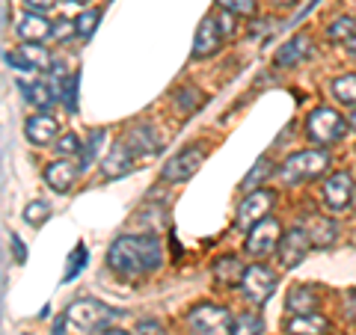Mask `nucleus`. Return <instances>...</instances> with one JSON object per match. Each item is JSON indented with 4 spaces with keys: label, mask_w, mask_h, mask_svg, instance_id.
Wrapping results in <instances>:
<instances>
[{
    "label": "nucleus",
    "mask_w": 356,
    "mask_h": 335,
    "mask_svg": "<svg viewBox=\"0 0 356 335\" xmlns=\"http://www.w3.org/2000/svg\"><path fill=\"white\" fill-rule=\"evenodd\" d=\"M163 264V243L158 234H122L110 243L107 267L119 279H140Z\"/></svg>",
    "instance_id": "1"
},
{
    "label": "nucleus",
    "mask_w": 356,
    "mask_h": 335,
    "mask_svg": "<svg viewBox=\"0 0 356 335\" xmlns=\"http://www.w3.org/2000/svg\"><path fill=\"white\" fill-rule=\"evenodd\" d=\"M330 172V154L324 149H306L288 154L285 163L280 166L282 184H303V181H318L321 175Z\"/></svg>",
    "instance_id": "2"
},
{
    "label": "nucleus",
    "mask_w": 356,
    "mask_h": 335,
    "mask_svg": "<svg viewBox=\"0 0 356 335\" xmlns=\"http://www.w3.org/2000/svg\"><path fill=\"white\" fill-rule=\"evenodd\" d=\"M348 122H344V116L339 113L336 107H315L306 119V137L312 142H318L321 149L327 146H336L339 140H344V133H348Z\"/></svg>",
    "instance_id": "3"
},
{
    "label": "nucleus",
    "mask_w": 356,
    "mask_h": 335,
    "mask_svg": "<svg viewBox=\"0 0 356 335\" xmlns=\"http://www.w3.org/2000/svg\"><path fill=\"white\" fill-rule=\"evenodd\" d=\"M232 311L217 303H199L187 311V329L191 335H232Z\"/></svg>",
    "instance_id": "4"
},
{
    "label": "nucleus",
    "mask_w": 356,
    "mask_h": 335,
    "mask_svg": "<svg viewBox=\"0 0 356 335\" xmlns=\"http://www.w3.org/2000/svg\"><path fill=\"white\" fill-rule=\"evenodd\" d=\"M113 315H116V311L110 309L107 303H102V300H92V297L74 300V303L63 311V318H65V323H69L72 332H92L98 327H104V323Z\"/></svg>",
    "instance_id": "5"
},
{
    "label": "nucleus",
    "mask_w": 356,
    "mask_h": 335,
    "mask_svg": "<svg viewBox=\"0 0 356 335\" xmlns=\"http://www.w3.org/2000/svg\"><path fill=\"white\" fill-rule=\"evenodd\" d=\"M273 205H276V193L267 190V187H259V190H252V193H243L241 205L235 211V226L241 231H250L252 226H259L261 220L270 217Z\"/></svg>",
    "instance_id": "6"
},
{
    "label": "nucleus",
    "mask_w": 356,
    "mask_h": 335,
    "mask_svg": "<svg viewBox=\"0 0 356 335\" xmlns=\"http://www.w3.org/2000/svg\"><path fill=\"white\" fill-rule=\"evenodd\" d=\"M276 282H280V279H276V273L270 270V267L252 264V267H247V273H243L238 288H241V294L250 306H264L267 300L273 297Z\"/></svg>",
    "instance_id": "7"
},
{
    "label": "nucleus",
    "mask_w": 356,
    "mask_h": 335,
    "mask_svg": "<svg viewBox=\"0 0 356 335\" xmlns=\"http://www.w3.org/2000/svg\"><path fill=\"white\" fill-rule=\"evenodd\" d=\"M282 226L276 217H267L261 220L259 226H252L247 231V240H243V250H247V255H252V259H264V255H270L273 250H280L282 243Z\"/></svg>",
    "instance_id": "8"
},
{
    "label": "nucleus",
    "mask_w": 356,
    "mask_h": 335,
    "mask_svg": "<svg viewBox=\"0 0 356 335\" xmlns=\"http://www.w3.org/2000/svg\"><path fill=\"white\" fill-rule=\"evenodd\" d=\"M208 152L202 146H187L175 154V158L166 161V166L161 170V178L170 184H181V181H191V178L199 172V166L205 163Z\"/></svg>",
    "instance_id": "9"
},
{
    "label": "nucleus",
    "mask_w": 356,
    "mask_h": 335,
    "mask_svg": "<svg viewBox=\"0 0 356 335\" xmlns=\"http://www.w3.org/2000/svg\"><path fill=\"white\" fill-rule=\"evenodd\" d=\"M315 250L312 247V238H309V231L306 226L300 222V226H291L285 234H282V243H280V264L285 267V270H294V267H300L306 261V255Z\"/></svg>",
    "instance_id": "10"
},
{
    "label": "nucleus",
    "mask_w": 356,
    "mask_h": 335,
    "mask_svg": "<svg viewBox=\"0 0 356 335\" xmlns=\"http://www.w3.org/2000/svg\"><path fill=\"white\" fill-rule=\"evenodd\" d=\"M321 199H324L327 208H332V211H348L353 205V199H356V181H353V175L344 172V170L327 175L324 187H321Z\"/></svg>",
    "instance_id": "11"
},
{
    "label": "nucleus",
    "mask_w": 356,
    "mask_h": 335,
    "mask_svg": "<svg viewBox=\"0 0 356 335\" xmlns=\"http://www.w3.org/2000/svg\"><path fill=\"white\" fill-rule=\"evenodd\" d=\"M220 44H222L220 21H217L214 15H205L202 24H199V30H196L191 57H193V60H211V57H214V54L220 51Z\"/></svg>",
    "instance_id": "12"
},
{
    "label": "nucleus",
    "mask_w": 356,
    "mask_h": 335,
    "mask_svg": "<svg viewBox=\"0 0 356 335\" xmlns=\"http://www.w3.org/2000/svg\"><path fill=\"white\" fill-rule=\"evenodd\" d=\"M57 133H60V119L57 116H51L48 110H42V113L36 116H30L24 122V137L33 142V146H54V140H57Z\"/></svg>",
    "instance_id": "13"
},
{
    "label": "nucleus",
    "mask_w": 356,
    "mask_h": 335,
    "mask_svg": "<svg viewBox=\"0 0 356 335\" xmlns=\"http://www.w3.org/2000/svg\"><path fill=\"white\" fill-rule=\"evenodd\" d=\"M77 172H81V163H72L69 158H57L54 163L44 166V184L57 190V193H72Z\"/></svg>",
    "instance_id": "14"
},
{
    "label": "nucleus",
    "mask_w": 356,
    "mask_h": 335,
    "mask_svg": "<svg viewBox=\"0 0 356 335\" xmlns=\"http://www.w3.org/2000/svg\"><path fill=\"white\" fill-rule=\"evenodd\" d=\"M309 54H312V39L306 36V33H297V36H291L280 51L273 54V65L276 69H297Z\"/></svg>",
    "instance_id": "15"
},
{
    "label": "nucleus",
    "mask_w": 356,
    "mask_h": 335,
    "mask_svg": "<svg viewBox=\"0 0 356 335\" xmlns=\"http://www.w3.org/2000/svg\"><path fill=\"white\" fill-rule=\"evenodd\" d=\"M134 161H137V154H134V152L125 146V140H122V142H116V146H113V152H110L107 158H104L102 175L107 178V181H116V178L128 175V172L134 170Z\"/></svg>",
    "instance_id": "16"
},
{
    "label": "nucleus",
    "mask_w": 356,
    "mask_h": 335,
    "mask_svg": "<svg viewBox=\"0 0 356 335\" xmlns=\"http://www.w3.org/2000/svg\"><path fill=\"white\" fill-rule=\"evenodd\" d=\"M285 332L288 335H330L332 323L321 315V311H312V315H291L285 320Z\"/></svg>",
    "instance_id": "17"
},
{
    "label": "nucleus",
    "mask_w": 356,
    "mask_h": 335,
    "mask_svg": "<svg viewBox=\"0 0 356 335\" xmlns=\"http://www.w3.org/2000/svg\"><path fill=\"white\" fill-rule=\"evenodd\" d=\"M321 306V291L315 285H294L285 297V309L291 315H312Z\"/></svg>",
    "instance_id": "18"
},
{
    "label": "nucleus",
    "mask_w": 356,
    "mask_h": 335,
    "mask_svg": "<svg viewBox=\"0 0 356 335\" xmlns=\"http://www.w3.org/2000/svg\"><path fill=\"white\" fill-rule=\"evenodd\" d=\"M303 226H306L309 238H312V247H315V250H330V247H336V240H339V226H336V220H330V217H309Z\"/></svg>",
    "instance_id": "19"
},
{
    "label": "nucleus",
    "mask_w": 356,
    "mask_h": 335,
    "mask_svg": "<svg viewBox=\"0 0 356 335\" xmlns=\"http://www.w3.org/2000/svg\"><path fill=\"white\" fill-rule=\"evenodd\" d=\"M125 146L137 154V158H146V154H154L161 149V142H158V131H154L149 122H143V125L137 128H131L128 131V137H125Z\"/></svg>",
    "instance_id": "20"
},
{
    "label": "nucleus",
    "mask_w": 356,
    "mask_h": 335,
    "mask_svg": "<svg viewBox=\"0 0 356 335\" xmlns=\"http://www.w3.org/2000/svg\"><path fill=\"white\" fill-rule=\"evenodd\" d=\"M214 282L220 288H235L241 285L243 273H247V267H243V261L238 259V255H220V259L214 261Z\"/></svg>",
    "instance_id": "21"
},
{
    "label": "nucleus",
    "mask_w": 356,
    "mask_h": 335,
    "mask_svg": "<svg viewBox=\"0 0 356 335\" xmlns=\"http://www.w3.org/2000/svg\"><path fill=\"white\" fill-rule=\"evenodd\" d=\"M18 36L24 42H44L54 36V21H48L42 13H27L24 18L18 21Z\"/></svg>",
    "instance_id": "22"
},
{
    "label": "nucleus",
    "mask_w": 356,
    "mask_h": 335,
    "mask_svg": "<svg viewBox=\"0 0 356 335\" xmlns=\"http://www.w3.org/2000/svg\"><path fill=\"white\" fill-rule=\"evenodd\" d=\"M18 89L24 92L27 101L36 107V110H51L54 101H57V89H54V83H48L44 77H39V81H33V83H24V81H18Z\"/></svg>",
    "instance_id": "23"
},
{
    "label": "nucleus",
    "mask_w": 356,
    "mask_h": 335,
    "mask_svg": "<svg viewBox=\"0 0 356 335\" xmlns=\"http://www.w3.org/2000/svg\"><path fill=\"white\" fill-rule=\"evenodd\" d=\"M332 98L341 104V107H356V74H339V77H332Z\"/></svg>",
    "instance_id": "24"
},
{
    "label": "nucleus",
    "mask_w": 356,
    "mask_h": 335,
    "mask_svg": "<svg viewBox=\"0 0 356 335\" xmlns=\"http://www.w3.org/2000/svg\"><path fill=\"white\" fill-rule=\"evenodd\" d=\"M104 140H107V133H104L102 128H95V131L83 140V152H81V161H77V163H81V172H86L89 166H92V161L98 158V154H102Z\"/></svg>",
    "instance_id": "25"
},
{
    "label": "nucleus",
    "mask_w": 356,
    "mask_h": 335,
    "mask_svg": "<svg viewBox=\"0 0 356 335\" xmlns=\"http://www.w3.org/2000/svg\"><path fill=\"white\" fill-rule=\"evenodd\" d=\"M353 36H356V18H350V15L336 18V21H332V24L327 27V42L348 44Z\"/></svg>",
    "instance_id": "26"
},
{
    "label": "nucleus",
    "mask_w": 356,
    "mask_h": 335,
    "mask_svg": "<svg viewBox=\"0 0 356 335\" xmlns=\"http://www.w3.org/2000/svg\"><path fill=\"white\" fill-rule=\"evenodd\" d=\"M264 332V320L259 311H243L232 323V335H261Z\"/></svg>",
    "instance_id": "27"
},
{
    "label": "nucleus",
    "mask_w": 356,
    "mask_h": 335,
    "mask_svg": "<svg viewBox=\"0 0 356 335\" xmlns=\"http://www.w3.org/2000/svg\"><path fill=\"white\" fill-rule=\"evenodd\" d=\"M273 172V163H270V158H259V163L252 166V172L243 178L241 181V190L243 193H252V190H259L261 184H264V178Z\"/></svg>",
    "instance_id": "28"
},
{
    "label": "nucleus",
    "mask_w": 356,
    "mask_h": 335,
    "mask_svg": "<svg viewBox=\"0 0 356 335\" xmlns=\"http://www.w3.org/2000/svg\"><path fill=\"white\" fill-rule=\"evenodd\" d=\"M21 54H24V57L30 60V65H33V69H36V72H44V69H51V54L48 51H44V48H39V44L36 42H24V48H18Z\"/></svg>",
    "instance_id": "29"
},
{
    "label": "nucleus",
    "mask_w": 356,
    "mask_h": 335,
    "mask_svg": "<svg viewBox=\"0 0 356 335\" xmlns=\"http://www.w3.org/2000/svg\"><path fill=\"white\" fill-rule=\"evenodd\" d=\"M77 86H81V74L72 72V74L63 81V89H60V101L65 104V110H69V113H77Z\"/></svg>",
    "instance_id": "30"
},
{
    "label": "nucleus",
    "mask_w": 356,
    "mask_h": 335,
    "mask_svg": "<svg viewBox=\"0 0 356 335\" xmlns=\"http://www.w3.org/2000/svg\"><path fill=\"white\" fill-rule=\"evenodd\" d=\"M48 220H51V205L42 202V199H36V202H30V205L24 208V222H27V226L39 229V226H44Z\"/></svg>",
    "instance_id": "31"
},
{
    "label": "nucleus",
    "mask_w": 356,
    "mask_h": 335,
    "mask_svg": "<svg viewBox=\"0 0 356 335\" xmlns=\"http://www.w3.org/2000/svg\"><path fill=\"white\" fill-rule=\"evenodd\" d=\"M172 95H175V104L181 107L184 113H193V110L202 104V92H199L196 86H178Z\"/></svg>",
    "instance_id": "32"
},
{
    "label": "nucleus",
    "mask_w": 356,
    "mask_h": 335,
    "mask_svg": "<svg viewBox=\"0 0 356 335\" xmlns=\"http://www.w3.org/2000/svg\"><path fill=\"white\" fill-rule=\"evenodd\" d=\"M86 259H89V250L83 247V243H77V247L72 250V255H69V264H65V273H63L65 282H72V279L83 270V267H86Z\"/></svg>",
    "instance_id": "33"
},
{
    "label": "nucleus",
    "mask_w": 356,
    "mask_h": 335,
    "mask_svg": "<svg viewBox=\"0 0 356 335\" xmlns=\"http://www.w3.org/2000/svg\"><path fill=\"white\" fill-rule=\"evenodd\" d=\"M98 21H102V13H98V9H83V13L77 15V21H74V24H77V36L89 39L98 30Z\"/></svg>",
    "instance_id": "34"
},
{
    "label": "nucleus",
    "mask_w": 356,
    "mask_h": 335,
    "mask_svg": "<svg viewBox=\"0 0 356 335\" xmlns=\"http://www.w3.org/2000/svg\"><path fill=\"white\" fill-rule=\"evenodd\" d=\"M54 146H57L60 158H72V154H81V152H83V142H81V137H77V133H63L60 142H54Z\"/></svg>",
    "instance_id": "35"
},
{
    "label": "nucleus",
    "mask_w": 356,
    "mask_h": 335,
    "mask_svg": "<svg viewBox=\"0 0 356 335\" xmlns=\"http://www.w3.org/2000/svg\"><path fill=\"white\" fill-rule=\"evenodd\" d=\"M217 3L226 9V13H232V15H243V18H252L255 15V0H217Z\"/></svg>",
    "instance_id": "36"
},
{
    "label": "nucleus",
    "mask_w": 356,
    "mask_h": 335,
    "mask_svg": "<svg viewBox=\"0 0 356 335\" xmlns=\"http://www.w3.org/2000/svg\"><path fill=\"white\" fill-rule=\"evenodd\" d=\"M3 63L9 65V69H15V72H36V69L30 65V60H27L21 51H6V54H3Z\"/></svg>",
    "instance_id": "37"
},
{
    "label": "nucleus",
    "mask_w": 356,
    "mask_h": 335,
    "mask_svg": "<svg viewBox=\"0 0 356 335\" xmlns=\"http://www.w3.org/2000/svg\"><path fill=\"white\" fill-rule=\"evenodd\" d=\"M134 332H137V335H166V327L158 318H143Z\"/></svg>",
    "instance_id": "38"
},
{
    "label": "nucleus",
    "mask_w": 356,
    "mask_h": 335,
    "mask_svg": "<svg viewBox=\"0 0 356 335\" xmlns=\"http://www.w3.org/2000/svg\"><path fill=\"white\" fill-rule=\"evenodd\" d=\"M72 36H77V24H74V21H69V18L54 21V39L65 42V39H72Z\"/></svg>",
    "instance_id": "39"
},
{
    "label": "nucleus",
    "mask_w": 356,
    "mask_h": 335,
    "mask_svg": "<svg viewBox=\"0 0 356 335\" xmlns=\"http://www.w3.org/2000/svg\"><path fill=\"white\" fill-rule=\"evenodd\" d=\"M9 252H13V261L15 264H27V247L18 234H9Z\"/></svg>",
    "instance_id": "40"
},
{
    "label": "nucleus",
    "mask_w": 356,
    "mask_h": 335,
    "mask_svg": "<svg viewBox=\"0 0 356 335\" xmlns=\"http://www.w3.org/2000/svg\"><path fill=\"white\" fill-rule=\"evenodd\" d=\"M341 306H344V309H341V311H344V318L356 323V288H350V291H344Z\"/></svg>",
    "instance_id": "41"
},
{
    "label": "nucleus",
    "mask_w": 356,
    "mask_h": 335,
    "mask_svg": "<svg viewBox=\"0 0 356 335\" xmlns=\"http://www.w3.org/2000/svg\"><path fill=\"white\" fill-rule=\"evenodd\" d=\"M30 13H48V9L57 6V0H24Z\"/></svg>",
    "instance_id": "42"
},
{
    "label": "nucleus",
    "mask_w": 356,
    "mask_h": 335,
    "mask_svg": "<svg viewBox=\"0 0 356 335\" xmlns=\"http://www.w3.org/2000/svg\"><path fill=\"white\" fill-rule=\"evenodd\" d=\"M220 21V30H222V36H232L235 33V21H232V13H226L222 18H217Z\"/></svg>",
    "instance_id": "43"
},
{
    "label": "nucleus",
    "mask_w": 356,
    "mask_h": 335,
    "mask_svg": "<svg viewBox=\"0 0 356 335\" xmlns=\"http://www.w3.org/2000/svg\"><path fill=\"white\" fill-rule=\"evenodd\" d=\"M89 335H131V332H125V329H116V327H98V329H92Z\"/></svg>",
    "instance_id": "44"
},
{
    "label": "nucleus",
    "mask_w": 356,
    "mask_h": 335,
    "mask_svg": "<svg viewBox=\"0 0 356 335\" xmlns=\"http://www.w3.org/2000/svg\"><path fill=\"white\" fill-rule=\"evenodd\" d=\"M273 6H282V9H288V6H294V3H300V0H270Z\"/></svg>",
    "instance_id": "45"
},
{
    "label": "nucleus",
    "mask_w": 356,
    "mask_h": 335,
    "mask_svg": "<svg viewBox=\"0 0 356 335\" xmlns=\"http://www.w3.org/2000/svg\"><path fill=\"white\" fill-rule=\"evenodd\" d=\"M344 48H348V54H350V57L356 60V36H353V39H350L348 44H344Z\"/></svg>",
    "instance_id": "46"
},
{
    "label": "nucleus",
    "mask_w": 356,
    "mask_h": 335,
    "mask_svg": "<svg viewBox=\"0 0 356 335\" xmlns=\"http://www.w3.org/2000/svg\"><path fill=\"white\" fill-rule=\"evenodd\" d=\"M348 125H350V131H356V107L350 110V116H348Z\"/></svg>",
    "instance_id": "47"
},
{
    "label": "nucleus",
    "mask_w": 356,
    "mask_h": 335,
    "mask_svg": "<svg viewBox=\"0 0 356 335\" xmlns=\"http://www.w3.org/2000/svg\"><path fill=\"white\" fill-rule=\"evenodd\" d=\"M3 27H9V3H3Z\"/></svg>",
    "instance_id": "48"
},
{
    "label": "nucleus",
    "mask_w": 356,
    "mask_h": 335,
    "mask_svg": "<svg viewBox=\"0 0 356 335\" xmlns=\"http://www.w3.org/2000/svg\"><path fill=\"white\" fill-rule=\"evenodd\" d=\"M65 3H77V6H86L89 0H65Z\"/></svg>",
    "instance_id": "49"
},
{
    "label": "nucleus",
    "mask_w": 356,
    "mask_h": 335,
    "mask_svg": "<svg viewBox=\"0 0 356 335\" xmlns=\"http://www.w3.org/2000/svg\"><path fill=\"white\" fill-rule=\"evenodd\" d=\"M350 208H353V214H356V199H353V205H350Z\"/></svg>",
    "instance_id": "50"
}]
</instances>
